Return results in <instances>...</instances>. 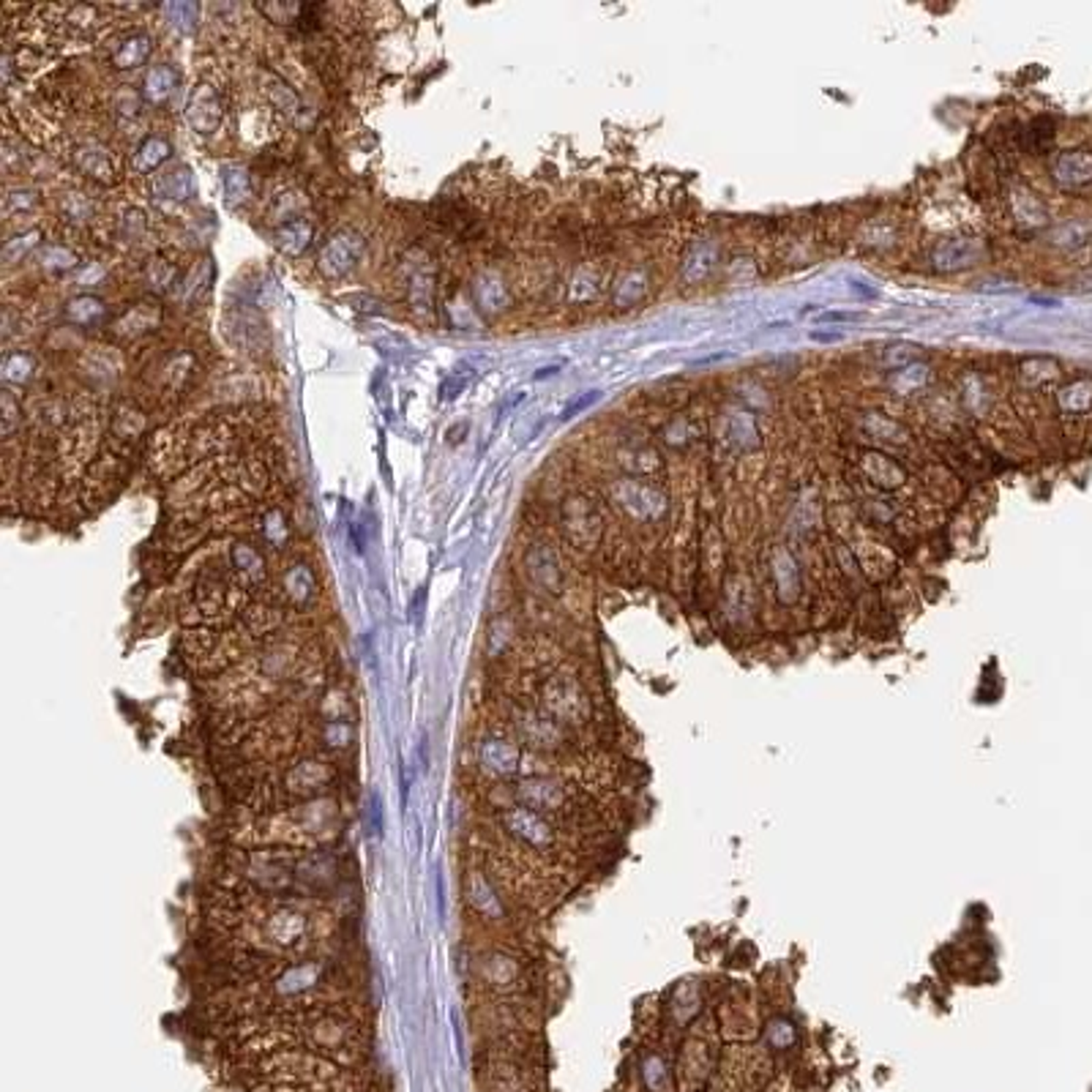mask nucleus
<instances>
[{"mask_svg":"<svg viewBox=\"0 0 1092 1092\" xmlns=\"http://www.w3.org/2000/svg\"><path fill=\"white\" fill-rule=\"evenodd\" d=\"M344 825L341 805L334 798H314L287 805V809L254 814L246 825L235 833L241 847L262 849H317L334 842Z\"/></svg>","mask_w":1092,"mask_h":1092,"instance_id":"obj_1","label":"nucleus"},{"mask_svg":"<svg viewBox=\"0 0 1092 1092\" xmlns=\"http://www.w3.org/2000/svg\"><path fill=\"white\" fill-rule=\"evenodd\" d=\"M249 634L244 631L241 625L238 628H189L184 634V655L189 658V664L200 672H227L230 667H235L244 658L246 645H249Z\"/></svg>","mask_w":1092,"mask_h":1092,"instance_id":"obj_2","label":"nucleus"},{"mask_svg":"<svg viewBox=\"0 0 1092 1092\" xmlns=\"http://www.w3.org/2000/svg\"><path fill=\"white\" fill-rule=\"evenodd\" d=\"M503 828L511 833L519 844H525L530 849L555 847V830H552V825L538 811L525 809V805L503 811Z\"/></svg>","mask_w":1092,"mask_h":1092,"instance_id":"obj_3","label":"nucleus"},{"mask_svg":"<svg viewBox=\"0 0 1092 1092\" xmlns=\"http://www.w3.org/2000/svg\"><path fill=\"white\" fill-rule=\"evenodd\" d=\"M544 708L555 721H582L588 715V699L574 680L555 678L544 688Z\"/></svg>","mask_w":1092,"mask_h":1092,"instance_id":"obj_4","label":"nucleus"},{"mask_svg":"<svg viewBox=\"0 0 1092 1092\" xmlns=\"http://www.w3.org/2000/svg\"><path fill=\"white\" fill-rule=\"evenodd\" d=\"M514 798L519 800V805L541 814V811H560L568 792L558 779H549V775H528V779H522L514 787Z\"/></svg>","mask_w":1092,"mask_h":1092,"instance_id":"obj_5","label":"nucleus"},{"mask_svg":"<svg viewBox=\"0 0 1092 1092\" xmlns=\"http://www.w3.org/2000/svg\"><path fill=\"white\" fill-rule=\"evenodd\" d=\"M514 729L519 732L522 743L535 751H552L563 740V729L558 727L555 718L538 710H516Z\"/></svg>","mask_w":1092,"mask_h":1092,"instance_id":"obj_6","label":"nucleus"},{"mask_svg":"<svg viewBox=\"0 0 1092 1092\" xmlns=\"http://www.w3.org/2000/svg\"><path fill=\"white\" fill-rule=\"evenodd\" d=\"M364 251V238L355 232H339L320 251V271L328 279H339L350 271Z\"/></svg>","mask_w":1092,"mask_h":1092,"instance_id":"obj_7","label":"nucleus"},{"mask_svg":"<svg viewBox=\"0 0 1092 1092\" xmlns=\"http://www.w3.org/2000/svg\"><path fill=\"white\" fill-rule=\"evenodd\" d=\"M478 762L489 775H498V779H511V775L522 773V765H525V757L516 749L514 743H508L505 738L492 735L486 740H481V749H478Z\"/></svg>","mask_w":1092,"mask_h":1092,"instance_id":"obj_8","label":"nucleus"},{"mask_svg":"<svg viewBox=\"0 0 1092 1092\" xmlns=\"http://www.w3.org/2000/svg\"><path fill=\"white\" fill-rule=\"evenodd\" d=\"M186 121L194 131L200 134H214L221 124V101L216 96V91L211 85H200L197 91L191 94L189 110H186Z\"/></svg>","mask_w":1092,"mask_h":1092,"instance_id":"obj_9","label":"nucleus"},{"mask_svg":"<svg viewBox=\"0 0 1092 1092\" xmlns=\"http://www.w3.org/2000/svg\"><path fill=\"white\" fill-rule=\"evenodd\" d=\"M230 563H232V574L238 579V585H241L244 590L262 585L265 560L251 544H235L232 552H230Z\"/></svg>","mask_w":1092,"mask_h":1092,"instance_id":"obj_10","label":"nucleus"},{"mask_svg":"<svg viewBox=\"0 0 1092 1092\" xmlns=\"http://www.w3.org/2000/svg\"><path fill=\"white\" fill-rule=\"evenodd\" d=\"M284 601H290L293 606H306L314 593H317V582H314V574L309 571V565L298 563L293 565L287 574H284Z\"/></svg>","mask_w":1092,"mask_h":1092,"instance_id":"obj_11","label":"nucleus"},{"mask_svg":"<svg viewBox=\"0 0 1092 1092\" xmlns=\"http://www.w3.org/2000/svg\"><path fill=\"white\" fill-rule=\"evenodd\" d=\"M528 571L541 588H546V590L560 588V568H558L555 555H552V549H546L541 544L533 546L528 552Z\"/></svg>","mask_w":1092,"mask_h":1092,"instance_id":"obj_12","label":"nucleus"},{"mask_svg":"<svg viewBox=\"0 0 1092 1092\" xmlns=\"http://www.w3.org/2000/svg\"><path fill=\"white\" fill-rule=\"evenodd\" d=\"M309 241H311V227H309L306 219H293V221L284 224V227H279V232H276V246L284 254H293V257L295 254H301L309 246Z\"/></svg>","mask_w":1092,"mask_h":1092,"instance_id":"obj_13","label":"nucleus"},{"mask_svg":"<svg viewBox=\"0 0 1092 1092\" xmlns=\"http://www.w3.org/2000/svg\"><path fill=\"white\" fill-rule=\"evenodd\" d=\"M148 52H151V41H148V36L134 33V36L124 39V41L115 47V52H112V63H115L118 69H134V66L145 63Z\"/></svg>","mask_w":1092,"mask_h":1092,"instance_id":"obj_14","label":"nucleus"},{"mask_svg":"<svg viewBox=\"0 0 1092 1092\" xmlns=\"http://www.w3.org/2000/svg\"><path fill=\"white\" fill-rule=\"evenodd\" d=\"M156 191L167 200H189L194 191V178L186 167H178L170 172H161L156 178Z\"/></svg>","mask_w":1092,"mask_h":1092,"instance_id":"obj_15","label":"nucleus"},{"mask_svg":"<svg viewBox=\"0 0 1092 1092\" xmlns=\"http://www.w3.org/2000/svg\"><path fill=\"white\" fill-rule=\"evenodd\" d=\"M167 156H170V142L167 140H164V137H148L140 145L137 156H134V170H137V172H151Z\"/></svg>","mask_w":1092,"mask_h":1092,"instance_id":"obj_16","label":"nucleus"},{"mask_svg":"<svg viewBox=\"0 0 1092 1092\" xmlns=\"http://www.w3.org/2000/svg\"><path fill=\"white\" fill-rule=\"evenodd\" d=\"M350 743H353V724L347 721V718H344V721H323L320 738H317L320 749L344 751V749H350Z\"/></svg>","mask_w":1092,"mask_h":1092,"instance_id":"obj_17","label":"nucleus"},{"mask_svg":"<svg viewBox=\"0 0 1092 1092\" xmlns=\"http://www.w3.org/2000/svg\"><path fill=\"white\" fill-rule=\"evenodd\" d=\"M175 71L170 66H154L145 77V96L151 101H167L175 91Z\"/></svg>","mask_w":1092,"mask_h":1092,"instance_id":"obj_18","label":"nucleus"},{"mask_svg":"<svg viewBox=\"0 0 1092 1092\" xmlns=\"http://www.w3.org/2000/svg\"><path fill=\"white\" fill-rule=\"evenodd\" d=\"M77 161L85 172H91L99 181H112V164L101 148H82V151H77Z\"/></svg>","mask_w":1092,"mask_h":1092,"instance_id":"obj_19","label":"nucleus"},{"mask_svg":"<svg viewBox=\"0 0 1092 1092\" xmlns=\"http://www.w3.org/2000/svg\"><path fill=\"white\" fill-rule=\"evenodd\" d=\"M224 191H227L230 202H244L251 197V178L244 167H227L224 170Z\"/></svg>","mask_w":1092,"mask_h":1092,"instance_id":"obj_20","label":"nucleus"},{"mask_svg":"<svg viewBox=\"0 0 1092 1092\" xmlns=\"http://www.w3.org/2000/svg\"><path fill=\"white\" fill-rule=\"evenodd\" d=\"M66 314H69L71 323L85 325V323L99 320L101 314H104V306H101V301H96V298L82 295V298H74V301L69 304V309H66Z\"/></svg>","mask_w":1092,"mask_h":1092,"instance_id":"obj_21","label":"nucleus"},{"mask_svg":"<svg viewBox=\"0 0 1092 1092\" xmlns=\"http://www.w3.org/2000/svg\"><path fill=\"white\" fill-rule=\"evenodd\" d=\"M265 94H268V99H271L279 110H284V112H293L295 107H298V96L290 91L287 85H284L279 77H271V74H268L265 77Z\"/></svg>","mask_w":1092,"mask_h":1092,"instance_id":"obj_22","label":"nucleus"},{"mask_svg":"<svg viewBox=\"0 0 1092 1092\" xmlns=\"http://www.w3.org/2000/svg\"><path fill=\"white\" fill-rule=\"evenodd\" d=\"M475 295H478V301H481L484 309H495V304L500 309L503 284L498 279H492V276H481V279H478V284H475Z\"/></svg>","mask_w":1092,"mask_h":1092,"instance_id":"obj_23","label":"nucleus"},{"mask_svg":"<svg viewBox=\"0 0 1092 1092\" xmlns=\"http://www.w3.org/2000/svg\"><path fill=\"white\" fill-rule=\"evenodd\" d=\"M260 525H262V535H265L268 541H271L274 546H276V544H281L284 538H287V525H284V514H281V511H276V508H271V511H268V514H262Z\"/></svg>","mask_w":1092,"mask_h":1092,"instance_id":"obj_24","label":"nucleus"},{"mask_svg":"<svg viewBox=\"0 0 1092 1092\" xmlns=\"http://www.w3.org/2000/svg\"><path fill=\"white\" fill-rule=\"evenodd\" d=\"M768 1043L773 1049H787V1046L795 1043V1027L787 1019H773L768 1024Z\"/></svg>","mask_w":1092,"mask_h":1092,"instance_id":"obj_25","label":"nucleus"},{"mask_svg":"<svg viewBox=\"0 0 1092 1092\" xmlns=\"http://www.w3.org/2000/svg\"><path fill=\"white\" fill-rule=\"evenodd\" d=\"M164 11L172 14V25H178L181 31H189L191 22L197 20V6L194 3H170L164 6Z\"/></svg>","mask_w":1092,"mask_h":1092,"instance_id":"obj_26","label":"nucleus"},{"mask_svg":"<svg viewBox=\"0 0 1092 1092\" xmlns=\"http://www.w3.org/2000/svg\"><path fill=\"white\" fill-rule=\"evenodd\" d=\"M63 208L74 221H85L87 214H91V205H87V200L82 197V194H69V197L63 200Z\"/></svg>","mask_w":1092,"mask_h":1092,"instance_id":"obj_27","label":"nucleus"},{"mask_svg":"<svg viewBox=\"0 0 1092 1092\" xmlns=\"http://www.w3.org/2000/svg\"><path fill=\"white\" fill-rule=\"evenodd\" d=\"M645 1076H648V1084H650L653 1089H661V1084L667 1082V1068H664V1062L658 1059V1057H650V1059L645 1062Z\"/></svg>","mask_w":1092,"mask_h":1092,"instance_id":"obj_28","label":"nucleus"},{"mask_svg":"<svg viewBox=\"0 0 1092 1092\" xmlns=\"http://www.w3.org/2000/svg\"><path fill=\"white\" fill-rule=\"evenodd\" d=\"M595 399H598V391H590L588 396H582V399L576 401V405H571V407H568V410L563 413V418H571L574 413H579V410H585L588 405H593V401H595Z\"/></svg>","mask_w":1092,"mask_h":1092,"instance_id":"obj_29","label":"nucleus"},{"mask_svg":"<svg viewBox=\"0 0 1092 1092\" xmlns=\"http://www.w3.org/2000/svg\"><path fill=\"white\" fill-rule=\"evenodd\" d=\"M822 320H839V323H849V320H860V314H847V311H830V314H822Z\"/></svg>","mask_w":1092,"mask_h":1092,"instance_id":"obj_30","label":"nucleus"},{"mask_svg":"<svg viewBox=\"0 0 1092 1092\" xmlns=\"http://www.w3.org/2000/svg\"><path fill=\"white\" fill-rule=\"evenodd\" d=\"M809 336H811L814 341H839V339H842L839 334H819V331H811Z\"/></svg>","mask_w":1092,"mask_h":1092,"instance_id":"obj_31","label":"nucleus"},{"mask_svg":"<svg viewBox=\"0 0 1092 1092\" xmlns=\"http://www.w3.org/2000/svg\"><path fill=\"white\" fill-rule=\"evenodd\" d=\"M555 371H558V366H549V369H541V371H538V375H535V377H546V375H555Z\"/></svg>","mask_w":1092,"mask_h":1092,"instance_id":"obj_32","label":"nucleus"}]
</instances>
